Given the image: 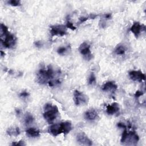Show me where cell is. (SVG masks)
<instances>
[{"label": "cell", "instance_id": "obj_1", "mask_svg": "<svg viewBox=\"0 0 146 146\" xmlns=\"http://www.w3.org/2000/svg\"><path fill=\"white\" fill-rule=\"evenodd\" d=\"M1 44L5 47L11 48L16 43L15 36L9 31L7 27L3 23L1 25Z\"/></svg>", "mask_w": 146, "mask_h": 146}, {"label": "cell", "instance_id": "obj_2", "mask_svg": "<svg viewBox=\"0 0 146 146\" xmlns=\"http://www.w3.org/2000/svg\"><path fill=\"white\" fill-rule=\"evenodd\" d=\"M72 129V124L70 121H63L58 124H55L51 125L48 129V133L56 136L60 133L67 134Z\"/></svg>", "mask_w": 146, "mask_h": 146}, {"label": "cell", "instance_id": "obj_3", "mask_svg": "<svg viewBox=\"0 0 146 146\" xmlns=\"http://www.w3.org/2000/svg\"><path fill=\"white\" fill-rule=\"evenodd\" d=\"M44 112L43 113V117L45 120L49 123H52L56 118L59 113L58 107L50 103H47L44 107Z\"/></svg>", "mask_w": 146, "mask_h": 146}, {"label": "cell", "instance_id": "obj_4", "mask_svg": "<svg viewBox=\"0 0 146 146\" xmlns=\"http://www.w3.org/2000/svg\"><path fill=\"white\" fill-rule=\"evenodd\" d=\"M54 76V72L51 66H48L47 70L40 69L38 74V82L40 84H45L48 83L51 80L53 79Z\"/></svg>", "mask_w": 146, "mask_h": 146}, {"label": "cell", "instance_id": "obj_5", "mask_svg": "<svg viewBox=\"0 0 146 146\" xmlns=\"http://www.w3.org/2000/svg\"><path fill=\"white\" fill-rule=\"evenodd\" d=\"M139 140L137 133L134 131L128 132L126 128L124 129L121 137V143L127 145H136Z\"/></svg>", "mask_w": 146, "mask_h": 146}, {"label": "cell", "instance_id": "obj_6", "mask_svg": "<svg viewBox=\"0 0 146 146\" xmlns=\"http://www.w3.org/2000/svg\"><path fill=\"white\" fill-rule=\"evenodd\" d=\"M74 100L75 104L77 106L86 104L88 102L87 96L78 90H75L74 91Z\"/></svg>", "mask_w": 146, "mask_h": 146}, {"label": "cell", "instance_id": "obj_7", "mask_svg": "<svg viewBox=\"0 0 146 146\" xmlns=\"http://www.w3.org/2000/svg\"><path fill=\"white\" fill-rule=\"evenodd\" d=\"M50 34L52 36L55 35L63 36L66 34V26L63 25L52 26L50 29Z\"/></svg>", "mask_w": 146, "mask_h": 146}, {"label": "cell", "instance_id": "obj_8", "mask_svg": "<svg viewBox=\"0 0 146 146\" xmlns=\"http://www.w3.org/2000/svg\"><path fill=\"white\" fill-rule=\"evenodd\" d=\"M79 51L80 54L83 55L86 60H89L92 58V54L90 51V46L87 43H82L79 47Z\"/></svg>", "mask_w": 146, "mask_h": 146}, {"label": "cell", "instance_id": "obj_9", "mask_svg": "<svg viewBox=\"0 0 146 146\" xmlns=\"http://www.w3.org/2000/svg\"><path fill=\"white\" fill-rule=\"evenodd\" d=\"M129 76L131 79L134 81L141 82L145 80V75L140 71H131L129 72Z\"/></svg>", "mask_w": 146, "mask_h": 146}, {"label": "cell", "instance_id": "obj_10", "mask_svg": "<svg viewBox=\"0 0 146 146\" xmlns=\"http://www.w3.org/2000/svg\"><path fill=\"white\" fill-rule=\"evenodd\" d=\"M76 139L78 142L81 145H91L92 144V141L84 132L79 133L76 136Z\"/></svg>", "mask_w": 146, "mask_h": 146}, {"label": "cell", "instance_id": "obj_11", "mask_svg": "<svg viewBox=\"0 0 146 146\" xmlns=\"http://www.w3.org/2000/svg\"><path fill=\"white\" fill-rule=\"evenodd\" d=\"M130 30H131V31L134 34V35L136 38H137L140 35L141 31L142 30H145V26L144 25H140L139 22H136L133 23Z\"/></svg>", "mask_w": 146, "mask_h": 146}, {"label": "cell", "instance_id": "obj_12", "mask_svg": "<svg viewBox=\"0 0 146 146\" xmlns=\"http://www.w3.org/2000/svg\"><path fill=\"white\" fill-rule=\"evenodd\" d=\"M117 86L114 82L110 81L107 82L102 86V90L104 91H111L115 92L117 90Z\"/></svg>", "mask_w": 146, "mask_h": 146}, {"label": "cell", "instance_id": "obj_13", "mask_svg": "<svg viewBox=\"0 0 146 146\" xmlns=\"http://www.w3.org/2000/svg\"><path fill=\"white\" fill-rule=\"evenodd\" d=\"M119 111V106L117 103H113L107 106L106 112L108 115H113Z\"/></svg>", "mask_w": 146, "mask_h": 146}, {"label": "cell", "instance_id": "obj_14", "mask_svg": "<svg viewBox=\"0 0 146 146\" xmlns=\"http://www.w3.org/2000/svg\"><path fill=\"white\" fill-rule=\"evenodd\" d=\"M84 115H85V118L87 120H90V121L94 120L98 117L97 112L94 109H91L86 111Z\"/></svg>", "mask_w": 146, "mask_h": 146}, {"label": "cell", "instance_id": "obj_15", "mask_svg": "<svg viewBox=\"0 0 146 146\" xmlns=\"http://www.w3.org/2000/svg\"><path fill=\"white\" fill-rule=\"evenodd\" d=\"M26 133L28 136L32 137H36L40 136V132L38 129L34 128H30L26 130Z\"/></svg>", "mask_w": 146, "mask_h": 146}, {"label": "cell", "instance_id": "obj_16", "mask_svg": "<svg viewBox=\"0 0 146 146\" xmlns=\"http://www.w3.org/2000/svg\"><path fill=\"white\" fill-rule=\"evenodd\" d=\"M7 133L9 136H17L20 133V131L19 127H10L7 131Z\"/></svg>", "mask_w": 146, "mask_h": 146}, {"label": "cell", "instance_id": "obj_17", "mask_svg": "<svg viewBox=\"0 0 146 146\" xmlns=\"http://www.w3.org/2000/svg\"><path fill=\"white\" fill-rule=\"evenodd\" d=\"M125 51L126 48L125 46L121 44L117 45L114 50L115 53L117 55H123L125 53Z\"/></svg>", "mask_w": 146, "mask_h": 146}, {"label": "cell", "instance_id": "obj_18", "mask_svg": "<svg viewBox=\"0 0 146 146\" xmlns=\"http://www.w3.org/2000/svg\"><path fill=\"white\" fill-rule=\"evenodd\" d=\"M34 118L33 116L30 113H27L25 117V123L26 124L29 125L33 123L34 122Z\"/></svg>", "mask_w": 146, "mask_h": 146}, {"label": "cell", "instance_id": "obj_19", "mask_svg": "<svg viewBox=\"0 0 146 146\" xmlns=\"http://www.w3.org/2000/svg\"><path fill=\"white\" fill-rule=\"evenodd\" d=\"M96 82V76L94 75V74L93 72H92L88 78V83L89 84H93L94 83H95Z\"/></svg>", "mask_w": 146, "mask_h": 146}, {"label": "cell", "instance_id": "obj_20", "mask_svg": "<svg viewBox=\"0 0 146 146\" xmlns=\"http://www.w3.org/2000/svg\"><path fill=\"white\" fill-rule=\"evenodd\" d=\"M9 4L13 6H18L21 5V2L20 1L18 0H11L8 2Z\"/></svg>", "mask_w": 146, "mask_h": 146}, {"label": "cell", "instance_id": "obj_21", "mask_svg": "<svg viewBox=\"0 0 146 146\" xmlns=\"http://www.w3.org/2000/svg\"><path fill=\"white\" fill-rule=\"evenodd\" d=\"M66 27H68V28L71 29L72 30H75L76 29V27L73 25V23L69 21V19L67 21V24H66Z\"/></svg>", "mask_w": 146, "mask_h": 146}, {"label": "cell", "instance_id": "obj_22", "mask_svg": "<svg viewBox=\"0 0 146 146\" xmlns=\"http://www.w3.org/2000/svg\"><path fill=\"white\" fill-rule=\"evenodd\" d=\"M67 50V48L65 47H60L57 50V52L59 54H64Z\"/></svg>", "mask_w": 146, "mask_h": 146}, {"label": "cell", "instance_id": "obj_23", "mask_svg": "<svg viewBox=\"0 0 146 146\" xmlns=\"http://www.w3.org/2000/svg\"><path fill=\"white\" fill-rule=\"evenodd\" d=\"M29 94L26 91H23V92H21L19 94V96L21 98H27V96H29Z\"/></svg>", "mask_w": 146, "mask_h": 146}, {"label": "cell", "instance_id": "obj_24", "mask_svg": "<svg viewBox=\"0 0 146 146\" xmlns=\"http://www.w3.org/2000/svg\"><path fill=\"white\" fill-rule=\"evenodd\" d=\"M88 19H89V17H81L79 18V22L80 23H82L83 22H86Z\"/></svg>", "mask_w": 146, "mask_h": 146}, {"label": "cell", "instance_id": "obj_25", "mask_svg": "<svg viewBox=\"0 0 146 146\" xmlns=\"http://www.w3.org/2000/svg\"><path fill=\"white\" fill-rule=\"evenodd\" d=\"M12 145H25L26 144L24 143V141L23 140H20L19 141L17 142V143H13Z\"/></svg>", "mask_w": 146, "mask_h": 146}, {"label": "cell", "instance_id": "obj_26", "mask_svg": "<svg viewBox=\"0 0 146 146\" xmlns=\"http://www.w3.org/2000/svg\"><path fill=\"white\" fill-rule=\"evenodd\" d=\"M143 94V92H142V91H137L136 92L135 94V97L138 98V97H139V96H141Z\"/></svg>", "mask_w": 146, "mask_h": 146}, {"label": "cell", "instance_id": "obj_27", "mask_svg": "<svg viewBox=\"0 0 146 146\" xmlns=\"http://www.w3.org/2000/svg\"><path fill=\"white\" fill-rule=\"evenodd\" d=\"M117 126L120 128H124V129L126 128V125L123 123H120V122L118 123H117Z\"/></svg>", "mask_w": 146, "mask_h": 146}, {"label": "cell", "instance_id": "obj_28", "mask_svg": "<svg viewBox=\"0 0 146 146\" xmlns=\"http://www.w3.org/2000/svg\"><path fill=\"white\" fill-rule=\"evenodd\" d=\"M35 46H36V47H40L41 45H42V43H41V42H40V41H36V42L35 43Z\"/></svg>", "mask_w": 146, "mask_h": 146}, {"label": "cell", "instance_id": "obj_29", "mask_svg": "<svg viewBox=\"0 0 146 146\" xmlns=\"http://www.w3.org/2000/svg\"><path fill=\"white\" fill-rule=\"evenodd\" d=\"M111 17V14H106V15H105V18H106V19H110V18Z\"/></svg>", "mask_w": 146, "mask_h": 146}]
</instances>
